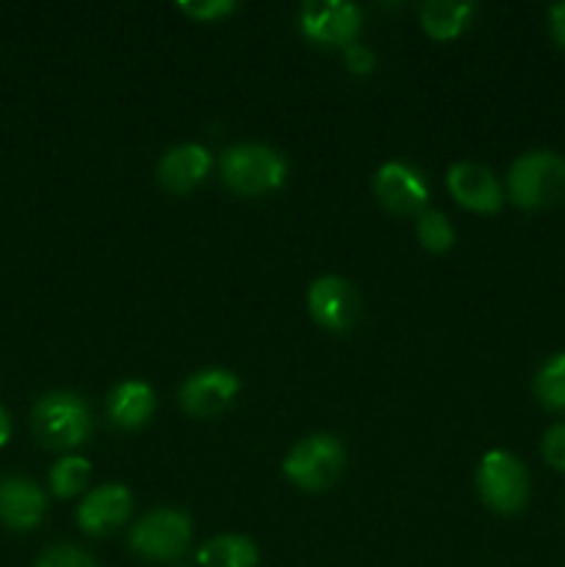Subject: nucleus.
<instances>
[{"instance_id": "nucleus-12", "label": "nucleus", "mask_w": 565, "mask_h": 567, "mask_svg": "<svg viewBox=\"0 0 565 567\" xmlns=\"http://www.w3.org/2000/svg\"><path fill=\"white\" fill-rule=\"evenodd\" d=\"M133 509V496L125 485L120 482H109L83 496L81 507H78L75 520L86 535H109V532L120 529L127 520Z\"/></svg>"}, {"instance_id": "nucleus-20", "label": "nucleus", "mask_w": 565, "mask_h": 567, "mask_svg": "<svg viewBox=\"0 0 565 567\" xmlns=\"http://www.w3.org/2000/svg\"><path fill=\"white\" fill-rule=\"evenodd\" d=\"M89 474H92V465H89L86 457H78V454H70V457H61L59 463L50 471V491L59 498H72L78 493H83L86 487Z\"/></svg>"}, {"instance_id": "nucleus-13", "label": "nucleus", "mask_w": 565, "mask_h": 567, "mask_svg": "<svg viewBox=\"0 0 565 567\" xmlns=\"http://www.w3.org/2000/svg\"><path fill=\"white\" fill-rule=\"evenodd\" d=\"M214 155L203 144H177L158 161V183L170 194H188L208 177Z\"/></svg>"}, {"instance_id": "nucleus-18", "label": "nucleus", "mask_w": 565, "mask_h": 567, "mask_svg": "<svg viewBox=\"0 0 565 567\" xmlns=\"http://www.w3.org/2000/svg\"><path fill=\"white\" fill-rule=\"evenodd\" d=\"M535 396L546 410H565V352L552 354L537 369Z\"/></svg>"}, {"instance_id": "nucleus-16", "label": "nucleus", "mask_w": 565, "mask_h": 567, "mask_svg": "<svg viewBox=\"0 0 565 567\" xmlns=\"http://www.w3.org/2000/svg\"><path fill=\"white\" fill-rule=\"evenodd\" d=\"M474 14L476 6L463 3V0H427L419 9L421 28L435 42H452V39H458L471 25Z\"/></svg>"}, {"instance_id": "nucleus-17", "label": "nucleus", "mask_w": 565, "mask_h": 567, "mask_svg": "<svg viewBox=\"0 0 565 567\" xmlns=\"http://www.w3.org/2000/svg\"><path fill=\"white\" fill-rule=\"evenodd\" d=\"M199 567H255L258 548L244 535H219L197 548Z\"/></svg>"}, {"instance_id": "nucleus-5", "label": "nucleus", "mask_w": 565, "mask_h": 567, "mask_svg": "<svg viewBox=\"0 0 565 567\" xmlns=\"http://www.w3.org/2000/svg\"><path fill=\"white\" fill-rule=\"evenodd\" d=\"M480 498L499 515H518L530 502V471L515 454L493 449L476 468Z\"/></svg>"}, {"instance_id": "nucleus-22", "label": "nucleus", "mask_w": 565, "mask_h": 567, "mask_svg": "<svg viewBox=\"0 0 565 567\" xmlns=\"http://www.w3.org/2000/svg\"><path fill=\"white\" fill-rule=\"evenodd\" d=\"M177 9L197 22H216L222 17L233 14L238 6L233 0H194V3H181Z\"/></svg>"}, {"instance_id": "nucleus-24", "label": "nucleus", "mask_w": 565, "mask_h": 567, "mask_svg": "<svg viewBox=\"0 0 565 567\" xmlns=\"http://www.w3.org/2000/svg\"><path fill=\"white\" fill-rule=\"evenodd\" d=\"M341 53H343V66H347L352 75H369V72H374L377 55L371 53L366 44L352 42L349 48H343Z\"/></svg>"}, {"instance_id": "nucleus-6", "label": "nucleus", "mask_w": 565, "mask_h": 567, "mask_svg": "<svg viewBox=\"0 0 565 567\" xmlns=\"http://www.w3.org/2000/svg\"><path fill=\"white\" fill-rule=\"evenodd\" d=\"M127 543L133 554L150 563H175L192 543V518L172 507L153 509L133 526Z\"/></svg>"}, {"instance_id": "nucleus-4", "label": "nucleus", "mask_w": 565, "mask_h": 567, "mask_svg": "<svg viewBox=\"0 0 565 567\" xmlns=\"http://www.w3.org/2000/svg\"><path fill=\"white\" fill-rule=\"evenodd\" d=\"M347 465V449L332 435H308L294 443L282 460V474L308 493H321L338 482Z\"/></svg>"}, {"instance_id": "nucleus-23", "label": "nucleus", "mask_w": 565, "mask_h": 567, "mask_svg": "<svg viewBox=\"0 0 565 567\" xmlns=\"http://www.w3.org/2000/svg\"><path fill=\"white\" fill-rule=\"evenodd\" d=\"M541 454L554 471L565 474V421L548 426L546 435L541 441Z\"/></svg>"}, {"instance_id": "nucleus-11", "label": "nucleus", "mask_w": 565, "mask_h": 567, "mask_svg": "<svg viewBox=\"0 0 565 567\" xmlns=\"http://www.w3.org/2000/svg\"><path fill=\"white\" fill-rule=\"evenodd\" d=\"M242 380L227 369H203L188 377L181 388V408L194 419H214L230 408Z\"/></svg>"}, {"instance_id": "nucleus-26", "label": "nucleus", "mask_w": 565, "mask_h": 567, "mask_svg": "<svg viewBox=\"0 0 565 567\" xmlns=\"http://www.w3.org/2000/svg\"><path fill=\"white\" fill-rule=\"evenodd\" d=\"M9 437H11V415L6 413V408L0 404V449L9 443Z\"/></svg>"}, {"instance_id": "nucleus-1", "label": "nucleus", "mask_w": 565, "mask_h": 567, "mask_svg": "<svg viewBox=\"0 0 565 567\" xmlns=\"http://www.w3.org/2000/svg\"><path fill=\"white\" fill-rule=\"evenodd\" d=\"M507 194L524 210L552 208L565 199V158L552 150H532L515 158L507 175Z\"/></svg>"}, {"instance_id": "nucleus-2", "label": "nucleus", "mask_w": 565, "mask_h": 567, "mask_svg": "<svg viewBox=\"0 0 565 567\" xmlns=\"http://www.w3.org/2000/svg\"><path fill=\"white\" fill-rule=\"evenodd\" d=\"M222 181L230 192L242 197H260L271 194L286 183V158L269 144H233L219 158Z\"/></svg>"}, {"instance_id": "nucleus-19", "label": "nucleus", "mask_w": 565, "mask_h": 567, "mask_svg": "<svg viewBox=\"0 0 565 567\" xmlns=\"http://www.w3.org/2000/svg\"><path fill=\"white\" fill-rule=\"evenodd\" d=\"M415 236H419L421 247L432 255L449 252L454 247V241H458L454 225L441 210H421L419 219H415Z\"/></svg>"}, {"instance_id": "nucleus-9", "label": "nucleus", "mask_w": 565, "mask_h": 567, "mask_svg": "<svg viewBox=\"0 0 565 567\" xmlns=\"http://www.w3.org/2000/svg\"><path fill=\"white\" fill-rule=\"evenodd\" d=\"M374 194L380 205L391 214H421L430 199V188L421 172L404 161H388L374 175Z\"/></svg>"}, {"instance_id": "nucleus-8", "label": "nucleus", "mask_w": 565, "mask_h": 567, "mask_svg": "<svg viewBox=\"0 0 565 567\" xmlns=\"http://www.w3.org/2000/svg\"><path fill=\"white\" fill-rule=\"evenodd\" d=\"M308 310L319 327L330 332H349L360 319V297L343 277L327 275L310 282Z\"/></svg>"}, {"instance_id": "nucleus-10", "label": "nucleus", "mask_w": 565, "mask_h": 567, "mask_svg": "<svg viewBox=\"0 0 565 567\" xmlns=\"http://www.w3.org/2000/svg\"><path fill=\"white\" fill-rule=\"evenodd\" d=\"M446 188L458 205L474 214H496L504 205V188L487 166L460 161L446 172Z\"/></svg>"}, {"instance_id": "nucleus-7", "label": "nucleus", "mask_w": 565, "mask_h": 567, "mask_svg": "<svg viewBox=\"0 0 565 567\" xmlns=\"http://www.w3.org/2000/svg\"><path fill=\"white\" fill-rule=\"evenodd\" d=\"M363 14L347 0H308L299 6V31L316 44L330 48H349L358 42Z\"/></svg>"}, {"instance_id": "nucleus-14", "label": "nucleus", "mask_w": 565, "mask_h": 567, "mask_svg": "<svg viewBox=\"0 0 565 567\" xmlns=\"http://www.w3.org/2000/svg\"><path fill=\"white\" fill-rule=\"evenodd\" d=\"M44 507H48V498L39 491L37 482L25 480V476L0 480V520L9 529L28 532L39 526V520L44 518Z\"/></svg>"}, {"instance_id": "nucleus-21", "label": "nucleus", "mask_w": 565, "mask_h": 567, "mask_svg": "<svg viewBox=\"0 0 565 567\" xmlns=\"http://www.w3.org/2000/svg\"><path fill=\"white\" fill-rule=\"evenodd\" d=\"M37 567H97V563L75 546H55L39 557Z\"/></svg>"}, {"instance_id": "nucleus-25", "label": "nucleus", "mask_w": 565, "mask_h": 567, "mask_svg": "<svg viewBox=\"0 0 565 567\" xmlns=\"http://www.w3.org/2000/svg\"><path fill=\"white\" fill-rule=\"evenodd\" d=\"M548 31H552V39L557 42V48L565 50V0L548 9Z\"/></svg>"}, {"instance_id": "nucleus-15", "label": "nucleus", "mask_w": 565, "mask_h": 567, "mask_svg": "<svg viewBox=\"0 0 565 567\" xmlns=\"http://www.w3.org/2000/svg\"><path fill=\"white\" fill-rule=\"evenodd\" d=\"M155 410V391L142 380H125L111 391L109 419L120 430H138Z\"/></svg>"}, {"instance_id": "nucleus-3", "label": "nucleus", "mask_w": 565, "mask_h": 567, "mask_svg": "<svg viewBox=\"0 0 565 567\" xmlns=\"http://www.w3.org/2000/svg\"><path fill=\"white\" fill-rule=\"evenodd\" d=\"M31 430L44 449L66 452L81 446L92 432V413L86 402L70 391L48 393L31 413Z\"/></svg>"}]
</instances>
